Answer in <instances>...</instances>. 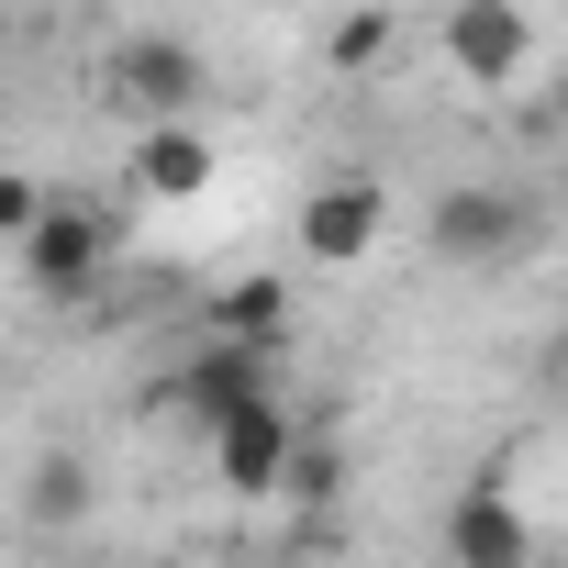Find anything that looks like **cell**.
I'll list each match as a JSON object with an SVG mask.
<instances>
[{
	"label": "cell",
	"mask_w": 568,
	"mask_h": 568,
	"mask_svg": "<svg viewBox=\"0 0 568 568\" xmlns=\"http://www.w3.org/2000/svg\"><path fill=\"white\" fill-rule=\"evenodd\" d=\"M424 57L446 68V90H479V101H501V90H524V79H535V57H546V23L524 12V0H446V12L424 23Z\"/></svg>",
	"instance_id": "obj_1"
},
{
	"label": "cell",
	"mask_w": 568,
	"mask_h": 568,
	"mask_svg": "<svg viewBox=\"0 0 568 568\" xmlns=\"http://www.w3.org/2000/svg\"><path fill=\"white\" fill-rule=\"evenodd\" d=\"M101 90H112V112H134V134H156V123H190V112H201V90H212V57H201L190 34L145 23V34H123V45H112Z\"/></svg>",
	"instance_id": "obj_2"
},
{
	"label": "cell",
	"mask_w": 568,
	"mask_h": 568,
	"mask_svg": "<svg viewBox=\"0 0 568 568\" xmlns=\"http://www.w3.org/2000/svg\"><path fill=\"white\" fill-rule=\"evenodd\" d=\"M379 245H390V190H379L368 168H335V179L302 190V212H291V256H302V267L346 278V267H368Z\"/></svg>",
	"instance_id": "obj_3"
},
{
	"label": "cell",
	"mask_w": 568,
	"mask_h": 568,
	"mask_svg": "<svg viewBox=\"0 0 568 568\" xmlns=\"http://www.w3.org/2000/svg\"><path fill=\"white\" fill-rule=\"evenodd\" d=\"M302 435H313V424H302L291 402L267 390V402H245V413H223V424L201 435V468H212V479H223L234 501H278V479H291Z\"/></svg>",
	"instance_id": "obj_4"
},
{
	"label": "cell",
	"mask_w": 568,
	"mask_h": 568,
	"mask_svg": "<svg viewBox=\"0 0 568 568\" xmlns=\"http://www.w3.org/2000/svg\"><path fill=\"white\" fill-rule=\"evenodd\" d=\"M12 267L34 278L45 302H90L101 278H112V212H101V201H68V190H57V212L34 223V245H23Z\"/></svg>",
	"instance_id": "obj_5"
},
{
	"label": "cell",
	"mask_w": 568,
	"mask_h": 568,
	"mask_svg": "<svg viewBox=\"0 0 568 568\" xmlns=\"http://www.w3.org/2000/svg\"><path fill=\"white\" fill-rule=\"evenodd\" d=\"M435 546H446V568H535V546H546V535H535L524 490L490 468V479H468V490L446 501V535H435Z\"/></svg>",
	"instance_id": "obj_6"
},
{
	"label": "cell",
	"mask_w": 568,
	"mask_h": 568,
	"mask_svg": "<svg viewBox=\"0 0 568 568\" xmlns=\"http://www.w3.org/2000/svg\"><path fill=\"white\" fill-rule=\"evenodd\" d=\"M267 390H278V357L201 346V357H179V368H168V390H156V424H190V435H212L223 413H245V402H267Z\"/></svg>",
	"instance_id": "obj_7"
},
{
	"label": "cell",
	"mask_w": 568,
	"mask_h": 568,
	"mask_svg": "<svg viewBox=\"0 0 568 568\" xmlns=\"http://www.w3.org/2000/svg\"><path fill=\"white\" fill-rule=\"evenodd\" d=\"M424 245H435L446 267H490L501 245H524V201H513L501 179H446V190L424 201Z\"/></svg>",
	"instance_id": "obj_8"
},
{
	"label": "cell",
	"mask_w": 568,
	"mask_h": 568,
	"mask_svg": "<svg viewBox=\"0 0 568 568\" xmlns=\"http://www.w3.org/2000/svg\"><path fill=\"white\" fill-rule=\"evenodd\" d=\"M212 179H223V145H212L201 123H156V134H134V145H123V190H134V201H156V212L201 201Z\"/></svg>",
	"instance_id": "obj_9"
},
{
	"label": "cell",
	"mask_w": 568,
	"mask_h": 568,
	"mask_svg": "<svg viewBox=\"0 0 568 568\" xmlns=\"http://www.w3.org/2000/svg\"><path fill=\"white\" fill-rule=\"evenodd\" d=\"M212 346H245V357H278L291 346V278L278 267H245L212 291Z\"/></svg>",
	"instance_id": "obj_10"
},
{
	"label": "cell",
	"mask_w": 568,
	"mask_h": 568,
	"mask_svg": "<svg viewBox=\"0 0 568 568\" xmlns=\"http://www.w3.org/2000/svg\"><path fill=\"white\" fill-rule=\"evenodd\" d=\"M402 34H413L402 12H346V23H324V68L335 79H368L379 57H402Z\"/></svg>",
	"instance_id": "obj_11"
},
{
	"label": "cell",
	"mask_w": 568,
	"mask_h": 568,
	"mask_svg": "<svg viewBox=\"0 0 568 568\" xmlns=\"http://www.w3.org/2000/svg\"><path fill=\"white\" fill-rule=\"evenodd\" d=\"M335 490H346V446H335V435H302V457H291V479H278V501H291L302 524H324Z\"/></svg>",
	"instance_id": "obj_12"
},
{
	"label": "cell",
	"mask_w": 568,
	"mask_h": 568,
	"mask_svg": "<svg viewBox=\"0 0 568 568\" xmlns=\"http://www.w3.org/2000/svg\"><path fill=\"white\" fill-rule=\"evenodd\" d=\"M23 501H34V513H45V524H79V513H90V468H79V457H68V446H57V457H45V468H34V479H23Z\"/></svg>",
	"instance_id": "obj_13"
},
{
	"label": "cell",
	"mask_w": 568,
	"mask_h": 568,
	"mask_svg": "<svg viewBox=\"0 0 568 568\" xmlns=\"http://www.w3.org/2000/svg\"><path fill=\"white\" fill-rule=\"evenodd\" d=\"M45 212H57V190H45V179H34V168H0V245H12V256H23V245H34V223H45Z\"/></svg>",
	"instance_id": "obj_14"
},
{
	"label": "cell",
	"mask_w": 568,
	"mask_h": 568,
	"mask_svg": "<svg viewBox=\"0 0 568 568\" xmlns=\"http://www.w3.org/2000/svg\"><path fill=\"white\" fill-rule=\"evenodd\" d=\"M557 368H568V335H557Z\"/></svg>",
	"instance_id": "obj_15"
}]
</instances>
